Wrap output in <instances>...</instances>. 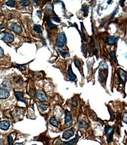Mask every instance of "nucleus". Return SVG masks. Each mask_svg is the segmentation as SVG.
Returning a JSON list of instances; mask_svg holds the SVG:
<instances>
[{"instance_id": "nucleus-20", "label": "nucleus", "mask_w": 127, "mask_h": 145, "mask_svg": "<svg viewBox=\"0 0 127 145\" xmlns=\"http://www.w3.org/2000/svg\"><path fill=\"white\" fill-rule=\"evenodd\" d=\"M94 43L92 38H91V42H90V50H91V54H93L94 53Z\"/></svg>"}, {"instance_id": "nucleus-33", "label": "nucleus", "mask_w": 127, "mask_h": 145, "mask_svg": "<svg viewBox=\"0 0 127 145\" xmlns=\"http://www.w3.org/2000/svg\"><path fill=\"white\" fill-rule=\"evenodd\" d=\"M46 10H47V11H48L49 13L53 14V9H52V7L51 6V5H50V6H48V7H47Z\"/></svg>"}, {"instance_id": "nucleus-23", "label": "nucleus", "mask_w": 127, "mask_h": 145, "mask_svg": "<svg viewBox=\"0 0 127 145\" xmlns=\"http://www.w3.org/2000/svg\"><path fill=\"white\" fill-rule=\"evenodd\" d=\"M110 56L111 59L115 61V62H117V58H116L115 53L114 51H111L110 52Z\"/></svg>"}, {"instance_id": "nucleus-30", "label": "nucleus", "mask_w": 127, "mask_h": 145, "mask_svg": "<svg viewBox=\"0 0 127 145\" xmlns=\"http://www.w3.org/2000/svg\"><path fill=\"white\" fill-rule=\"evenodd\" d=\"M82 11H84L85 14H87V15L88 12V7L86 6V5H83L82 7Z\"/></svg>"}, {"instance_id": "nucleus-11", "label": "nucleus", "mask_w": 127, "mask_h": 145, "mask_svg": "<svg viewBox=\"0 0 127 145\" xmlns=\"http://www.w3.org/2000/svg\"><path fill=\"white\" fill-rule=\"evenodd\" d=\"M118 38L116 36H110L107 38V43L108 45H113L117 43Z\"/></svg>"}, {"instance_id": "nucleus-22", "label": "nucleus", "mask_w": 127, "mask_h": 145, "mask_svg": "<svg viewBox=\"0 0 127 145\" xmlns=\"http://www.w3.org/2000/svg\"><path fill=\"white\" fill-rule=\"evenodd\" d=\"M74 64H75V66H76V67H77V68H79V69H80V68L81 67L80 61L79 59H75L74 60Z\"/></svg>"}, {"instance_id": "nucleus-14", "label": "nucleus", "mask_w": 127, "mask_h": 145, "mask_svg": "<svg viewBox=\"0 0 127 145\" xmlns=\"http://www.w3.org/2000/svg\"><path fill=\"white\" fill-rule=\"evenodd\" d=\"M79 127L80 128L84 129H87L88 128V125L86 121L81 120L79 122Z\"/></svg>"}, {"instance_id": "nucleus-28", "label": "nucleus", "mask_w": 127, "mask_h": 145, "mask_svg": "<svg viewBox=\"0 0 127 145\" xmlns=\"http://www.w3.org/2000/svg\"><path fill=\"white\" fill-rule=\"evenodd\" d=\"M8 144L9 145H13V143H14L13 137H12L11 135H10L8 136Z\"/></svg>"}, {"instance_id": "nucleus-6", "label": "nucleus", "mask_w": 127, "mask_h": 145, "mask_svg": "<svg viewBox=\"0 0 127 145\" xmlns=\"http://www.w3.org/2000/svg\"><path fill=\"white\" fill-rule=\"evenodd\" d=\"M10 28L11 29L17 33H21L22 32V29L21 26L17 23H13L11 25Z\"/></svg>"}, {"instance_id": "nucleus-38", "label": "nucleus", "mask_w": 127, "mask_h": 145, "mask_svg": "<svg viewBox=\"0 0 127 145\" xmlns=\"http://www.w3.org/2000/svg\"><path fill=\"white\" fill-rule=\"evenodd\" d=\"M126 112H125V115H124V117H123V119H124L125 118V119L124 120V121L125 122V123H126Z\"/></svg>"}, {"instance_id": "nucleus-25", "label": "nucleus", "mask_w": 127, "mask_h": 145, "mask_svg": "<svg viewBox=\"0 0 127 145\" xmlns=\"http://www.w3.org/2000/svg\"><path fill=\"white\" fill-rule=\"evenodd\" d=\"M15 4V1L14 0H10V1H7L6 3V5L9 7H14Z\"/></svg>"}, {"instance_id": "nucleus-32", "label": "nucleus", "mask_w": 127, "mask_h": 145, "mask_svg": "<svg viewBox=\"0 0 127 145\" xmlns=\"http://www.w3.org/2000/svg\"><path fill=\"white\" fill-rule=\"evenodd\" d=\"M48 26L49 27V28L50 29H53V28H55L56 27V25H54L51 22H50V21H48Z\"/></svg>"}, {"instance_id": "nucleus-43", "label": "nucleus", "mask_w": 127, "mask_h": 145, "mask_svg": "<svg viewBox=\"0 0 127 145\" xmlns=\"http://www.w3.org/2000/svg\"><path fill=\"white\" fill-rule=\"evenodd\" d=\"M33 145H36V144H33Z\"/></svg>"}, {"instance_id": "nucleus-8", "label": "nucleus", "mask_w": 127, "mask_h": 145, "mask_svg": "<svg viewBox=\"0 0 127 145\" xmlns=\"http://www.w3.org/2000/svg\"><path fill=\"white\" fill-rule=\"evenodd\" d=\"M10 123L7 121H3L0 122V129L4 130H7L10 128Z\"/></svg>"}, {"instance_id": "nucleus-27", "label": "nucleus", "mask_w": 127, "mask_h": 145, "mask_svg": "<svg viewBox=\"0 0 127 145\" xmlns=\"http://www.w3.org/2000/svg\"><path fill=\"white\" fill-rule=\"evenodd\" d=\"M39 107H40V108H41V110L42 111H46L47 109L48 108L49 106L47 105H46V104H42L40 105Z\"/></svg>"}, {"instance_id": "nucleus-24", "label": "nucleus", "mask_w": 127, "mask_h": 145, "mask_svg": "<svg viewBox=\"0 0 127 145\" xmlns=\"http://www.w3.org/2000/svg\"><path fill=\"white\" fill-rule=\"evenodd\" d=\"M20 4H21L22 6L23 7H27L28 5H29L30 3L29 1H27V0H23V1H20Z\"/></svg>"}, {"instance_id": "nucleus-31", "label": "nucleus", "mask_w": 127, "mask_h": 145, "mask_svg": "<svg viewBox=\"0 0 127 145\" xmlns=\"http://www.w3.org/2000/svg\"><path fill=\"white\" fill-rule=\"evenodd\" d=\"M81 30H82L83 39L84 40V41L86 42V41H87V38H86V35H85V34H84V30H83V25L82 23H81Z\"/></svg>"}, {"instance_id": "nucleus-7", "label": "nucleus", "mask_w": 127, "mask_h": 145, "mask_svg": "<svg viewBox=\"0 0 127 145\" xmlns=\"http://www.w3.org/2000/svg\"><path fill=\"white\" fill-rule=\"evenodd\" d=\"M10 97V92L5 88H0V99H5Z\"/></svg>"}, {"instance_id": "nucleus-12", "label": "nucleus", "mask_w": 127, "mask_h": 145, "mask_svg": "<svg viewBox=\"0 0 127 145\" xmlns=\"http://www.w3.org/2000/svg\"><path fill=\"white\" fill-rule=\"evenodd\" d=\"M68 73H69V79L70 81H74V80H76V78L77 77H76V76L73 73V72L72 71L71 65H70L69 67Z\"/></svg>"}, {"instance_id": "nucleus-34", "label": "nucleus", "mask_w": 127, "mask_h": 145, "mask_svg": "<svg viewBox=\"0 0 127 145\" xmlns=\"http://www.w3.org/2000/svg\"><path fill=\"white\" fill-rule=\"evenodd\" d=\"M17 67L21 70V71H25V70H26L25 67L24 66H23V65H17Z\"/></svg>"}, {"instance_id": "nucleus-13", "label": "nucleus", "mask_w": 127, "mask_h": 145, "mask_svg": "<svg viewBox=\"0 0 127 145\" xmlns=\"http://www.w3.org/2000/svg\"><path fill=\"white\" fill-rule=\"evenodd\" d=\"M106 74H106V70H100V71L99 81L101 83H103L105 81L107 76Z\"/></svg>"}, {"instance_id": "nucleus-35", "label": "nucleus", "mask_w": 127, "mask_h": 145, "mask_svg": "<svg viewBox=\"0 0 127 145\" xmlns=\"http://www.w3.org/2000/svg\"><path fill=\"white\" fill-rule=\"evenodd\" d=\"M110 114H111V119H110V121H113L114 119H115V115H114V113L111 111H110Z\"/></svg>"}, {"instance_id": "nucleus-40", "label": "nucleus", "mask_w": 127, "mask_h": 145, "mask_svg": "<svg viewBox=\"0 0 127 145\" xmlns=\"http://www.w3.org/2000/svg\"><path fill=\"white\" fill-rule=\"evenodd\" d=\"M124 2H125V1H124V0H123V1H119V3L121 4V6H122V7L124 6V5H123V3H124Z\"/></svg>"}, {"instance_id": "nucleus-17", "label": "nucleus", "mask_w": 127, "mask_h": 145, "mask_svg": "<svg viewBox=\"0 0 127 145\" xmlns=\"http://www.w3.org/2000/svg\"><path fill=\"white\" fill-rule=\"evenodd\" d=\"M108 68V66L105 61H102L100 64V70H107Z\"/></svg>"}, {"instance_id": "nucleus-5", "label": "nucleus", "mask_w": 127, "mask_h": 145, "mask_svg": "<svg viewBox=\"0 0 127 145\" xmlns=\"http://www.w3.org/2000/svg\"><path fill=\"white\" fill-rule=\"evenodd\" d=\"M66 117H65V125L66 126L72 125L73 120L70 112L68 110H66Z\"/></svg>"}, {"instance_id": "nucleus-4", "label": "nucleus", "mask_w": 127, "mask_h": 145, "mask_svg": "<svg viewBox=\"0 0 127 145\" xmlns=\"http://www.w3.org/2000/svg\"><path fill=\"white\" fill-rule=\"evenodd\" d=\"M74 131H75L74 128H71L70 129L65 131L64 133H63V136H62L63 138L65 139H70V137H72L74 135Z\"/></svg>"}, {"instance_id": "nucleus-15", "label": "nucleus", "mask_w": 127, "mask_h": 145, "mask_svg": "<svg viewBox=\"0 0 127 145\" xmlns=\"http://www.w3.org/2000/svg\"><path fill=\"white\" fill-rule=\"evenodd\" d=\"M78 138H79V136H78V135H76V136L74 137V139H72V140L68 141V142H64V143L66 145H73L74 144L76 143V142H77V140H78Z\"/></svg>"}, {"instance_id": "nucleus-26", "label": "nucleus", "mask_w": 127, "mask_h": 145, "mask_svg": "<svg viewBox=\"0 0 127 145\" xmlns=\"http://www.w3.org/2000/svg\"><path fill=\"white\" fill-rule=\"evenodd\" d=\"M58 52H59V53L60 54L61 56H63V57H69V54L68 52H63L60 50H58Z\"/></svg>"}, {"instance_id": "nucleus-42", "label": "nucleus", "mask_w": 127, "mask_h": 145, "mask_svg": "<svg viewBox=\"0 0 127 145\" xmlns=\"http://www.w3.org/2000/svg\"><path fill=\"white\" fill-rule=\"evenodd\" d=\"M15 145H23V144L21 143H16Z\"/></svg>"}, {"instance_id": "nucleus-2", "label": "nucleus", "mask_w": 127, "mask_h": 145, "mask_svg": "<svg viewBox=\"0 0 127 145\" xmlns=\"http://www.w3.org/2000/svg\"><path fill=\"white\" fill-rule=\"evenodd\" d=\"M0 39L5 43H12L14 40L13 34L8 32H3L0 33Z\"/></svg>"}, {"instance_id": "nucleus-29", "label": "nucleus", "mask_w": 127, "mask_h": 145, "mask_svg": "<svg viewBox=\"0 0 127 145\" xmlns=\"http://www.w3.org/2000/svg\"><path fill=\"white\" fill-rule=\"evenodd\" d=\"M72 105H73V106H74V107H76V106H77V99L75 98H72Z\"/></svg>"}, {"instance_id": "nucleus-16", "label": "nucleus", "mask_w": 127, "mask_h": 145, "mask_svg": "<svg viewBox=\"0 0 127 145\" xmlns=\"http://www.w3.org/2000/svg\"><path fill=\"white\" fill-rule=\"evenodd\" d=\"M34 31L36 32L37 33L42 34V29H41V26L39 25H34Z\"/></svg>"}, {"instance_id": "nucleus-21", "label": "nucleus", "mask_w": 127, "mask_h": 145, "mask_svg": "<svg viewBox=\"0 0 127 145\" xmlns=\"http://www.w3.org/2000/svg\"><path fill=\"white\" fill-rule=\"evenodd\" d=\"M81 49H82V52H83V54H84V56H85V57H86L87 53V45L86 44H83L82 45V48H81Z\"/></svg>"}, {"instance_id": "nucleus-9", "label": "nucleus", "mask_w": 127, "mask_h": 145, "mask_svg": "<svg viewBox=\"0 0 127 145\" xmlns=\"http://www.w3.org/2000/svg\"><path fill=\"white\" fill-rule=\"evenodd\" d=\"M37 98L42 102H44V101H46L48 99V97H47L46 95L43 91H39L38 92Z\"/></svg>"}, {"instance_id": "nucleus-36", "label": "nucleus", "mask_w": 127, "mask_h": 145, "mask_svg": "<svg viewBox=\"0 0 127 145\" xmlns=\"http://www.w3.org/2000/svg\"><path fill=\"white\" fill-rule=\"evenodd\" d=\"M52 20L53 21H54V22H57V23H59L60 22V20L59 18H58L57 17H52Z\"/></svg>"}, {"instance_id": "nucleus-1", "label": "nucleus", "mask_w": 127, "mask_h": 145, "mask_svg": "<svg viewBox=\"0 0 127 145\" xmlns=\"http://www.w3.org/2000/svg\"><path fill=\"white\" fill-rule=\"evenodd\" d=\"M66 37L65 33L64 32H61L57 36V39H56V46L60 48H63L66 45Z\"/></svg>"}, {"instance_id": "nucleus-10", "label": "nucleus", "mask_w": 127, "mask_h": 145, "mask_svg": "<svg viewBox=\"0 0 127 145\" xmlns=\"http://www.w3.org/2000/svg\"><path fill=\"white\" fill-rule=\"evenodd\" d=\"M15 94L16 98H17L18 101H21V102H23L26 104V101H25V98H23L22 92H20V91H15Z\"/></svg>"}, {"instance_id": "nucleus-18", "label": "nucleus", "mask_w": 127, "mask_h": 145, "mask_svg": "<svg viewBox=\"0 0 127 145\" xmlns=\"http://www.w3.org/2000/svg\"><path fill=\"white\" fill-rule=\"evenodd\" d=\"M119 74H120V77L122 78V80L124 81L126 80V72L124 71V70L122 69H119Z\"/></svg>"}, {"instance_id": "nucleus-19", "label": "nucleus", "mask_w": 127, "mask_h": 145, "mask_svg": "<svg viewBox=\"0 0 127 145\" xmlns=\"http://www.w3.org/2000/svg\"><path fill=\"white\" fill-rule=\"evenodd\" d=\"M50 124L55 127L58 126V122L54 117H52L50 119Z\"/></svg>"}, {"instance_id": "nucleus-3", "label": "nucleus", "mask_w": 127, "mask_h": 145, "mask_svg": "<svg viewBox=\"0 0 127 145\" xmlns=\"http://www.w3.org/2000/svg\"><path fill=\"white\" fill-rule=\"evenodd\" d=\"M114 132V127H111L109 126H106V128H105V133L107 135V140L108 143H111L112 141Z\"/></svg>"}, {"instance_id": "nucleus-41", "label": "nucleus", "mask_w": 127, "mask_h": 145, "mask_svg": "<svg viewBox=\"0 0 127 145\" xmlns=\"http://www.w3.org/2000/svg\"><path fill=\"white\" fill-rule=\"evenodd\" d=\"M4 27V26L3 25H0V30L2 29H3Z\"/></svg>"}, {"instance_id": "nucleus-39", "label": "nucleus", "mask_w": 127, "mask_h": 145, "mask_svg": "<svg viewBox=\"0 0 127 145\" xmlns=\"http://www.w3.org/2000/svg\"><path fill=\"white\" fill-rule=\"evenodd\" d=\"M37 14H38V16H39V17H41V11H38Z\"/></svg>"}, {"instance_id": "nucleus-37", "label": "nucleus", "mask_w": 127, "mask_h": 145, "mask_svg": "<svg viewBox=\"0 0 127 145\" xmlns=\"http://www.w3.org/2000/svg\"><path fill=\"white\" fill-rule=\"evenodd\" d=\"M4 56V51L0 47V57H3Z\"/></svg>"}]
</instances>
